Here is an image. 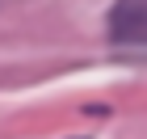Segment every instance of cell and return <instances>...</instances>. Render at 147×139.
Here are the masks:
<instances>
[{
	"label": "cell",
	"mask_w": 147,
	"mask_h": 139,
	"mask_svg": "<svg viewBox=\"0 0 147 139\" xmlns=\"http://www.w3.org/2000/svg\"><path fill=\"white\" fill-rule=\"evenodd\" d=\"M109 38L126 46H147V0H113Z\"/></svg>",
	"instance_id": "obj_1"
}]
</instances>
